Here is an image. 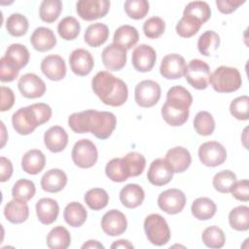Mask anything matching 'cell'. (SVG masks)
I'll use <instances>...</instances> for the list:
<instances>
[{
	"label": "cell",
	"instance_id": "7a4b0ae2",
	"mask_svg": "<svg viewBox=\"0 0 249 249\" xmlns=\"http://www.w3.org/2000/svg\"><path fill=\"white\" fill-rule=\"evenodd\" d=\"M91 89L99 99L109 106H122L127 100L126 84L107 71H100L95 74L91 80Z\"/></svg>",
	"mask_w": 249,
	"mask_h": 249
},
{
	"label": "cell",
	"instance_id": "3957f363",
	"mask_svg": "<svg viewBox=\"0 0 249 249\" xmlns=\"http://www.w3.org/2000/svg\"><path fill=\"white\" fill-rule=\"evenodd\" d=\"M193 103L190 91L182 86L170 88L166 93V101L161 107V116L171 126H180L189 119V108Z\"/></svg>",
	"mask_w": 249,
	"mask_h": 249
},
{
	"label": "cell",
	"instance_id": "836d02e7",
	"mask_svg": "<svg viewBox=\"0 0 249 249\" xmlns=\"http://www.w3.org/2000/svg\"><path fill=\"white\" fill-rule=\"evenodd\" d=\"M191 210L195 218L200 221H205L213 218L216 213L217 206L215 202L208 197H197L194 200Z\"/></svg>",
	"mask_w": 249,
	"mask_h": 249
},
{
	"label": "cell",
	"instance_id": "91938a15",
	"mask_svg": "<svg viewBox=\"0 0 249 249\" xmlns=\"http://www.w3.org/2000/svg\"><path fill=\"white\" fill-rule=\"evenodd\" d=\"M86 248H93V249L101 248V249H103L104 246L97 240H88L86 243H84L82 245V249H86Z\"/></svg>",
	"mask_w": 249,
	"mask_h": 249
},
{
	"label": "cell",
	"instance_id": "277c9868",
	"mask_svg": "<svg viewBox=\"0 0 249 249\" xmlns=\"http://www.w3.org/2000/svg\"><path fill=\"white\" fill-rule=\"evenodd\" d=\"M52 114V108L43 102L19 108L12 116L13 127L18 134L28 135L38 125L49 122Z\"/></svg>",
	"mask_w": 249,
	"mask_h": 249
},
{
	"label": "cell",
	"instance_id": "7bdbcfd3",
	"mask_svg": "<svg viewBox=\"0 0 249 249\" xmlns=\"http://www.w3.org/2000/svg\"><path fill=\"white\" fill-rule=\"evenodd\" d=\"M28 20L21 14H12L6 20V29L14 37L23 36L28 30Z\"/></svg>",
	"mask_w": 249,
	"mask_h": 249
},
{
	"label": "cell",
	"instance_id": "9a60e30c",
	"mask_svg": "<svg viewBox=\"0 0 249 249\" xmlns=\"http://www.w3.org/2000/svg\"><path fill=\"white\" fill-rule=\"evenodd\" d=\"M157 60L156 51L149 45L141 44L136 47L131 55V62L135 70L149 72L153 69Z\"/></svg>",
	"mask_w": 249,
	"mask_h": 249
},
{
	"label": "cell",
	"instance_id": "ac0fdd59",
	"mask_svg": "<svg viewBox=\"0 0 249 249\" xmlns=\"http://www.w3.org/2000/svg\"><path fill=\"white\" fill-rule=\"evenodd\" d=\"M69 65L74 74L83 77L91 72L94 66V59L89 51L76 49L69 55Z\"/></svg>",
	"mask_w": 249,
	"mask_h": 249
},
{
	"label": "cell",
	"instance_id": "f6af8a7d",
	"mask_svg": "<svg viewBox=\"0 0 249 249\" xmlns=\"http://www.w3.org/2000/svg\"><path fill=\"white\" fill-rule=\"evenodd\" d=\"M202 242L209 248H221L225 245L226 236L222 229L217 226L206 228L201 235Z\"/></svg>",
	"mask_w": 249,
	"mask_h": 249
},
{
	"label": "cell",
	"instance_id": "b9f144b4",
	"mask_svg": "<svg viewBox=\"0 0 249 249\" xmlns=\"http://www.w3.org/2000/svg\"><path fill=\"white\" fill-rule=\"evenodd\" d=\"M201 25L202 23L195 17L183 15L176 24V32L183 38H190L198 32Z\"/></svg>",
	"mask_w": 249,
	"mask_h": 249
},
{
	"label": "cell",
	"instance_id": "7dc6e473",
	"mask_svg": "<svg viewBox=\"0 0 249 249\" xmlns=\"http://www.w3.org/2000/svg\"><path fill=\"white\" fill-rule=\"evenodd\" d=\"M236 181V175L231 170H222L216 173L213 177L214 189L222 194L230 193L231 185Z\"/></svg>",
	"mask_w": 249,
	"mask_h": 249
},
{
	"label": "cell",
	"instance_id": "bcb514c9",
	"mask_svg": "<svg viewBox=\"0 0 249 249\" xmlns=\"http://www.w3.org/2000/svg\"><path fill=\"white\" fill-rule=\"evenodd\" d=\"M183 15L193 16L203 24L210 18L211 9L204 1H193L185 7Z\"/></svg>",
	"mask_w": 249,
	"mask_h": 249
},
{
	"label": "cell",
	"instance_id": "6f0895ef",
	"mask_svg": "<svg viewBox=\"0 0 249 249\" xmlns=\"http://www.w3.org/2000/svg\"><path fill=\"white\" fill-rule=\"evenodd\" d=\"M13 174V164L12 161L5 158H0V181L6 182L8 181Z\"/></svg>",
	"mask_w": 249,
	"mask_h": 249
},
{
	"label": "cell",
	"instance_id": "d6986e66",
	"mask_svg": "<svg viewBox=\"0 0 249 249\" xmlns=\"http://www.w3.org/2000/svg\"><path fill=\"white\" fill-rule=\"evenodd\" d=\"M173 171L164 159H157L152 161L148 169L147 178L155 186H163L171 181Z\"/></svg>",
	"mask_w": 249,
	"mask_h": 249
},
{
	"label": "cell",
	"instance_id": "484cf974",
	"mask_svg": "<svg viewBox=\"0 0 249 249\" xmlns=\"http://www.w3.org/2000/svg\"><path fill=\"white\" fill-rule=\"evenodd\" d=\"M46 164V157L42 151L32 149L27 151L21 159V167L24 172L36 175L40 173Z\"/></svg>",
	"mask_w": 249,
	"mask_h": 249
},
{
	"label": "cell",
	"instance_id": "8992f818",
	"mask_svg": "<svg viewBox=\"0 0 249 249\" xmlns=\"http://www.w3.org/2000/svg\"><path fill=\"white\" fill-rule=\"evenodd\" d=\"M144 231L148 240L157 246L166 244L170 239V230L165 219L157 213L148 215L144 220Z\"/></svg>",
	"mask_w": 249,
	"mask_h": 249
},
{
	"label": "cell",
	"instance_id": "5b68a950",
	"mask_svg": "<svg viewBox=\"0 0 249 249\" xmlns=\"http://www.w3.org/2000/svg\"><path fill=\"white\" fill-rule=\"evenodd\" d=\"M209 83L218 92H233L242 85V79L236 68L229 66H220L210 74Z\"/></svg>",
	"mask_w": 249,
	"mask_h": 249
},
{
	"label": "cell",
	"instance_id": "60d3db41",
	"mask_svg": "<svg viewBox=\"0 0 249 249\" xmlns=\"http://www.w3.org/2000/svg\"><path fill=\"white\" fill-rule=\"evenodd\" d=\"M35 193V184L33 183V181L28 179L18 180L12 189L13 198L24 202L30 200L34 196Z\"/></svg>",
	"mask_w": 249,
	"mask_h": 249
},
{
	"label": "cell",
	"instance_id": "7c38bea8",
	"mask_svg": "<svg viewBox=\"0 0 249 249\" xmlns=\"http://www.w3.org/2000/svg\"><path fill=\"white\" fill-rule=\"evenodd\" d=\"M158 205L167 214L180 213L186 205V196L179 189H168L159 196Z\"/></svg>",
	"mask_w": 249,
	"mask_h": 249
},
{
	"label": "cell",
	"instance_id": "ba28073f",
	"mask_svg": "<svg viewBox=\"0 0 249 249\" xmlns=\"http://www.w3.org/2000/svg\"><path fill=\"white\" fill-rule=\"evenodd\" d=\"M186 81L196 89H205L209 84V65L200 59H192L185 72Z\"/></svg>",
	"mask_w": 249,
	"mask_h": 249
},
{
	"label": "cell",
	"instance_id": "94428289",
	"mask_svg": "<svg viewBox=\"0 0 249 249\" xmlns=\"http://www.w3.org/2000/svg\"><path fill=\"white\" fill-rule=\"evenodd\" d=\"M1 126H2V143H1V147H4V145L6 143V137H5L6 131H5V125H4L3 122H1Z\"/></svg>",
	"mask_w": 249,
	"mask_h": 249
},
{
	"label": "cell",
	"instance_id": "52a82bcc",
	"mask_svg": "<svg viewBox=\"0 0 249 249\" xmlns=\"http://www.w3.org/2000/svg\"><path fill=\"white\" fill-rule=\"evenodd\" d=\"M71 157L77 166L89 168L96 163L98 152L92 141L89 139H80L73 146Z\"/></svg>",
	"mask_w": 249,
	"mask_h": 249
},
{
	"label": "cell",
	"instance_id": "d590c367",
	"mask_svg": "<svg viewBox=\"0 0 249 249\" xmlns=\"http://www.w3.org/2000/svg\"><path fill=\"white\" fill-rule=\"evenodd\" d=\"M220 46V36L213 30H206L197 40L198 52L204 55L209 56L213 54Z\"/></svg>",
	"mask_w": 249,
	"mask_h": 249
},
{
	"label": "cell",
	"instance_id": "f5cc1de1",
	"mask_svg": "<svg viewBox=\"0 0 249 249\" xmlns=\"http://www.w3.org/2000/svg\"><path fill=\"white\" fill-rule=\"evenodd\" d=\"M232 196L240 201L249 200V182L247 179L235 181L230 190Z\"/></svg>",
	"mask_w": 249,
	"mask_h": 249
},
{
	"label": "cell",
	"instance_id": "83f0119b",
	"mask_svg": "<svg viewBox=\"0 0 249 249\" xmlns=\"http://www.w3.org/2000/svg\"><path fill=\"white\" fill-rule=\"evenodd\" d=\"M4 215L9 222L13 224H21L25 222L29 216V207L26 202L14 198L6 204Z\"/></svg>",
	"mask_w": 249,
	"mask_h": 249
},
{
	"label": "cell",
	"instance_id": "681fc988",
	"mask_svg": "<svg viewBox=\"0 0 249 249\" xmlns=\"http://www.w3.org/2000/svg\"><path fill=\"white\" fill-rule=\"evenodd\" d=\"M130 177H136L142 174L146 166V160L144 156L137 152H130L124 157Z\"/></svg>",
	"mask_w": 249,
	"mask_h": 249
},
{
	"label": "cell",
	"instance_id": "74e56055",
	"mask_svg": "<svg viewBox=\"0 0 249 249\" xmlns=\"http://www.w3.org/2000/svg\"><path fill=\"white\" fill-rule=\"evenodd\" d=\"M84 199L90 209L98 211L107 206L109 202V195L104 189L93 188L86 193Z\"/></svg>",
	"mask_w": 249,
	"mask_h": 249
},
{
	"label": "cell",
	"instance_id": "1f68e13d",
	"mask_svg": "<svg viewBox=\"0 0 249 249\" xmlns=\"http://www.w3.org/2000/svg\"><path fill=\"white\" fill-rule=\"evenodd\" d=\"M88 212L83 204L77 201H73L68 203L63 211V218L65 222L73 227L79 228L81 227L87 220Z\"/></svg>",
	"mask_w": 249,
	"mask_h": 249
},
{
	"label": "cell",
	"instance_id": "9f6ffc18",
	"mask_svg": "<svg viewBox=\"0 0 249 249\" xmlns=\"http://www.w3.org/2000/svg\"><path fill=\"white\" fill-rule=\"evenodd\" d=\"M15 103L14 91L7 87H1V104L0 110L2 112L10 110Z\"/></svg>",
	"mask_w": 249,
	"mask_h": 249
},
{
	"label": "cell",
	"instance_id": "c3c4849f",
	"mask_svg": "<svg viewBox=\"0 0 249 249\" xmlns=\"http://www.w3.org/2000/svg\"><path fill=\"white\" fill-rule=\"evenodd\" d=\"M124 8L130 18L141 19L149 12V2L146 0H126Z\"/></svg>",
	"mask_w": 249,
	"mask_h": 249
},
{
	"label": "cell",
	"instance_id": "e0dca14e",
	"mask_svg": "<svg viewBox=\"0 0 249 249\" xmlns=\"http://www.w3.org/2000/svg\"><path fill=\"white\" fill-rule=\"evenodd\" d=\"M101 58L104 66L108 70H122L126 63V50L115 43H112L104 48L101 53Z\"/></svg>",
	"mask_w": 249,
	"mask_h": 249
},
{
	"label": "cell",
	"instance_id": "816d5d0a",
	"mask_svg": "<svg viewBox=\"0 0 249 249\" xmlns=\"http://www.w3.org/2000/svg\"><path fill=\"white\" fill-rule=\"evenodd\" d=\"M165 30V22L160 17H152L143 24V31L147 38L157 39L163 34Z\"/></svg>",
	"mask_w": 249,
	"mask_h": 249
},
{
	"label": "cell",
	"instance_id": "8d00e7d4",
	"mask_svg": "<svg viewBox=\"0 0 249 249\" xmlns=\"http://www.w3.org/2000/svg\"><path fill=\"white\" fill-rule=\"evenodd\" d=\"M230 226L239 231H245L249 229V207L239 205L231 210L229 214Z\"/></svg>",
	"mask_w": 249,
	"mask_h": 249
},
{
	"label": "cell",
	"instance_id": "e575fe53",
	"mask_svg": "<svg viewBox=\"0 0 249 249\" xmlns=\"http://www.w3.org/2000/svg\"><path fill=\"white\" fill-rule=\"evenodd\" d=\"M70 243V232L62 226L54 227L47 235V245L51 249H66Z\"/></svg>",
	"mask_w": 249,
	"mask_h": 249
},
{
	"label": "cell",
	"instance_id": "f907efd6",
	"mask_svg": "<svg viewBox=\"0 0 249 249\" xmlns=\"http://www.w3.org/2000/svg\"><path fill=\"white\" fill-rule=\"evenodd\" d=\"M249 97L241 95L234 98L230 104L231 114L237 120L247 121L249 119Z\"/></svg>",
	"mask_w": 249,
	"mask_h": 249
},
{
	"label": "cell",
	"instance_id": "9c48e42d",
	"mask_svg": "<svg viewBox=\"0 0 249 249\" xmlns=\"http://www.w3.org/2000/svg\"><path fill=\"white\" fill-rule=\"evenodd\" d=\"M160 87L153 80H144L138 83L134 89V99L137 105L150 108L156 105L160 98Z\"/></svg>",
	"mask_w": 249,
	"mask_h": 249
},
{
	"label": "cell",
	"instance_id": "ab89813d",
	"mask_svg": "<svg viewBox=\"0 0 249 249\" xmlns=\"http://www.w3.org/2000/svg\"><path fill=\"white\" fill-rule=\"evenodd\" d=\"M80 22L74 17H65L57 24V32L59 36L66 41L74 40L80 34Z\"/></svg>",
	"mask_w": 249,
	"mask_h": 249
},
{
	"label": "cell",
	"instance_id": "d6a6232c",
	"mask_svg": "<svg viewBox=\"0 0 249 249\" xmlns=\"http://www.w3.org/2000/svg\"><path fill=\"white\" fill-rule=\"evenodd\" d=\"M105 173L111 181L117 183L124 182L130 177L124 158H115L108 161L105 166Z\"/></svg>",
	"mask_w": 249,
	"mask_h": 249
},
{
	"label": "cell",
	"instance_id": "f1b7e54d",
	"mask_svg": "<svg viewBox=\"0 0 249 249\" xmlns=\"http://www.w3.org/2000/svg\"><path fill=\"white\" fill-rule=\"evenodd\" d=\"M3 57L18 70L25 67L29 61V52L21 44H12L8 47Z\"/></svg>",
	"mask_w": 249,
	"mask_h": 249
},
{
	"label": "cell",
	"instance_id": "6da1fadb",
	"mask_svg": "<svg viewBox=\"0 0 249 249\" xmlns=\"http://www.w3.org/2000/svg\"><path fill=\"white\" fill-rule=\"evenodd\" d=\"M115 115L107 111L86 110L73 113L68 118L69 127L76 133L91 132L96 138L104 140L111 136L116 128Z\"/></svg>",
	"mask_w": 249,
	"mask_h": 249
},
{
	"label": "cell",
	"instance_id": "cb8c5ba5",
	"mask_svg": "<svg viewBox=\"0 0 249 249\" xmlns=\"http://www.w3.org/2000/svg\"><path fill=\"white\" fill-rule=\"evenodd\" d=\"M59 206L55 199L43 197L36 203V214L38 220L44 225L53 224L58 216Z\"/></svg>",
	"mask_w": 249,
	"mask_h": 249
},
{
	"label": "cell",
	"instance_id": "5bb4252c",
	"mask_svg": "<svg viewBox=\"0 0 249 249\" xmlns=\"http://www.w3.org/2000/svg\"><path fill=\"white\" fill-rule=\"evenodd\" d=\"M18 88L22 96L30 99L41 97L46 91L45 82L34 73L22 75L18 79Z\"/></svg>",
	"mask_w": 249,
	"mask_h": 249
},
{
	"label": "cell",
	"instance_id": "f35d334b",
	"mask_svg": "<svg viewBox=\"0 0 249 249\" xmlns=\"http://www.w3.org/2000/svg\"><path fill=\"white\" fill-rule=\"evenodd\" d=\"M61 10L62 2L60 0H44L39 8V17L43 21L52 23L58 18Z\"/></svg>",
	"mask_w": 249,
	"mask_h": 249
},
{
	"label": "cell",
	"instance_id": "4dcf8cb0",
	"mask_svg": "<svg viewBox=\"0 0 249 249\" xmlns=\"http://www.w3.org/2000/svg\"><path fill=\"white\" fill-rule=\"evenodd\" d=\"M139 39V34L134 26L124 24L117 28L114 34V43L123 47L124 49L130 50L136 45Z\"/></svg>",
	"mask_w": 249,
	"mask_h": 249
},
{
	"label": "cell",
	"instance_id": "11a10c76",
	"mask_svg": "<svg viewBox=\"0 0 249 249\" xmlns=\"http://www.w3.org/2000/svg\"><path fill=\"white\" fill-rule=\"evenodd\" d=\"M244 0H216V6L222 14H231L239 6L244 4Z\"/></svg>",
	"mask_w": 249,
	"mask_h": 249
},
{
	"label": "cell",
	"instance_id": "44dd1931",
	"mask_svg": "<svg viewBox=\"0 0 249 249\" xmlns=\"http://www.w3.org/2000/svg\"><path fill=\"white\" fill-rule=\"evenodd\" d=\"M164 160L169 164L173 173H181L187 170L192 162L190 152L181 146H176L167 151Z\"/></svg>",
	"mask_w": 249,
	"mask_h": 249
},
{
	"label": "cell",
	"instance_id": "d4e9b609",
	"mask_svg": "<svg viewBox=\"0 0 249 249\" xmlns=\"http://www.w3.org/2000/svg\"><path fill=\"white\" fill-rule=\"evenodd\" d=\"M67 183V175L58 168H53L47 171L41 178V187L48 193L60 192Z\"/></svg>",
	"mask_w": 249,
	"mask_h": 249
},
{
	"label": "cell",
	"instance_id": "4316f807",
	"mask_svg": "<svg viewBox=\"0 0 249 249\" xmlns=\"http://www.w3.org/2000/svg\"><path fill=\"white\" fill-rule=\"evenodd\" d=\"M145 193L138 184H127L120 192V200L126 208H136L143 202Z\"/></svg>",
	"mask_w": 249,
	"mask_h": 249
},
{
	"label": "cell",
	"instance_id": "30bf717a",
	"mask_svg": "<svg viewBox=\"0 0 249 249\" xmlns=\"http://www.w3.org/2000/svg\"><path fill=\"white\" fill-rule=\"evenodd\" d=\"M198 158L204 165L215 167L224 163L227 159V151L219 142L207 141L199 146Z\"/></svg>",
	"mask_w": 249,
	"mask_h": 249
},
{
	"label": "cell",
	"instance_id": "4fadbf2b",
	"mask_svg": "<svg viewBox=\"0 0 249 249\" xmlns=\"http://www.w3.org/2000/svg\"><path fill=\"white\" fill-rule=\"evenodd\" d=\"M187 64L185 58L178 53H169L165 55L160 63V75L167 80L180 79L185 75Z\"/></svg>",
	"mask_w": 249,
	"mask_h": 249
},
{
	"label": "cell",
	"instance_id": "db71d44e",
	"mask_svg": "<svg viewBox=\"0 0 249 249\" xmlns=\"http://www.w3.org/2000/svg\"><path fill=\"white\" fill-rule=\"evenodd\" d=\"M19 70L10 64L3 56L0 60V80L3 83L12 82L18 76Z\"/></svg>",
	"mask_w": 249,
	"mask_h": 249
},
{
	"label": "cell",
	"instance_id": "f546056e",
	"mask_svg": "<svg viewBox=\"0 0 249 249\" xmlns=\"http://www.w3.org/2000/svg\"><path fill=\"white\" fill-rule=\"evenodd\" d=\"M109 37V28L106 24L101 22L92 23L88 26L85 31V42L92 48H97L103 45Z\"/></svg>",
	"mask_w": 249,
	"mask_h": 249
},
{
	"label": "cell",
	"instance_id": "603a6c76",
	"mask_svg": "<svg viewBox=\"0 0 249 249\" xmlns=\"http://www.w3.org/2000/svg\"><path fill=\"white\" fill-rule=\"evenodd\" d=\"M30 43L36 51L44 53L52 50L56 45V38L52 29L40 26L33 31Z\"/></svg>",
	"mask_w": 249,
	"mask_h": 249
},
{
	"label": "cell",
	"instance_id": "7402d4cb",
	"mask_svg": "<svg viewBox=\"0 0 249 249\" xmlns=\"http://www.w3.org/2000/svg\"><path fill=\"white\" fill-rule=\"evenodd\" d=\"M45 146L53 153L63 151L68 144V134L62 126L53 125L44 134Z\"/></svg>",
	"mask_w": 249,
	"mask_h": 249
},
{
	"label": "cell",
	"instance_id": "ffe728a7",
	"mask_svg": "<svg viewBox=\"0 0 249 249\" xmlns=\"http://www.w3.org/2000/svg\"><path fill=\"white\" fill-rule=\"evenodd\" d=\"M40 67L43 74L51 81H60L66 75L65 61L58 54H50L44 57Z\"/></svg>",
	"mask_w": 249,
	"mask_h": 249
},
{
	"label": "cell",
	"instance_id": "8fae6325",
	"mask_svg": "<svg viewBox=\"0 0 249 249\" xmlns=\"http://www.w3.org/2000/svg\"><path fill=\"white\" fill-rule=\"evenodd\" d=\"M110 9L108 0H80L76 4L78 16L84 20H94L105 17Z\"/></svg>",
	"mask_w": 249,
	"mask_h": 249
},
{
	"label": "cell",
	"instance_id": "2e32d148",
	"mask_svg": "<svg viewBox=\"0 0 249 249\" xmlns=\"http://www.w3.org/2000/svg\"><path fill=\"white\" fill-rule=\"evenodd\" d=\"M103 231L110 236L123 234L127 228V221L124 214L117 209L107 211L101 219Z\"/></svg>",
	"mask_w": 249,
	"mask_h": 249
},
{
	"label": "cell",
	"instance_id": "680465c9",
	"mask_svg": "<svg viewBox=\"0 0 249 249\" xmlns=\"http://www.w3.org/2000/svg\"><path fill=\"white\" fill-rule=\"evenodd\" d=\"M133 247H134L133 244L126 239H119L111 245V248H133Z\"/></svg>",
	"mask_w": 249,
	"mask_h": 249
},
{
	"label": "cell",
	"instance_id": "ee69618b",
	"mask_svg": "<svg viewBox=\"0 0 249 249\" xmlns=\"http://www.w3.org/2000/svg\"><path fill=\"white\" fill-rule=\"evenodd\" d=\"M194 127L199 135H211L215 129V121L213 116L207 111L198 112L194 119Z\"/></svg>",
	"mask_w": 249,
	"mask_h": 249
}]
</instances>
